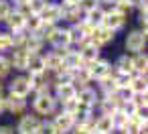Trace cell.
Here are the masks:
<instances>
[{
	"instance_id": "obj_1",
	"label": "cell",
	"mask_w": 148,
	"mask_h": 134,
	"mask_svg": "<svg viewBox=\"0 0 148 134\" xmlns=\"http://www.w3.org/2000/svg\"><path fill=\"white\" fill-rule=\"evenodd\" d=\"M29 110L33 114H37L39 118H51L59 110V104L51 91H41V93H31Z\"/></svg>"
},
{
	"instance_id": "obj_2",
	"label": "cell",
	"mask_w": 148,
	"mask_h": 134,
	"mask_svg": "<svg viewBox=\"0 0 148 134\" xmlns=\"http://www.w3.org/2000/svg\"><path fill=\"white\" fill-rule=\"evenodd\" d=\"M146 43H148V31L142 29H130L124 35V53L136 55V53H146Z\"/></svg>"
},
{
	"instance_id": "obj_3",
	"label": "cell",
	"mask_w": 148,
	"mask_h": 134,
	"mask_svg": "<svg viewBox=\"0 0 148 134\" xmlns=\"http://www.w3.org/2000/svg\"><path fill=\"white\" fill-rule=\"evenodd\" d=\"M4 93L18 96V98H31V85L27 79V73H14L4 83Z\"/></svg>"
},
{
	"instance_id": "obj_4",
	"label": "cell",
	"mask_w": 148,
	"mask_h": 134,
	"mask_svg": "<svg viewBox=\"0 0 148 134\" xmlns=\"http://www.w3.org/2000/svg\"><path fill=\"white\" fill-rule=\"evenodd\" d=\"M41 122H43V118H39L37 114H33V112L29 110V112H25L23 116H18L16 126H14V132H16V134H39Z\"/></svg>"
},
{
	"instance_id": "obj_5",
	"label": "cell",
	"mask_w": 148,
	"mask_h": 134,
	"mask_svg": "<svg viewBox=\"0 0 148 134\" xmlns=\"http://www.w3.org/2000/svg\"><path fill=\"white\" fill-rule=\"evenodd\" d=\"M29 51L25 47H14L12 51L6 53L8 57V63H10V69L12 73H27V63H29Z\"/></svg>"
},
{
	"instance_id": "obj_6",
	"label": "cell",
	"mask_w": 148,
	"mask_h": 134,
	"mask_svg": "<svg viewBox=\"0 0 148 134\" xmlns=\"http://www.w3.org/2000/svg\"><path fill=\"white\" fill-rule=\"evenodd\" d=\"M59 2V8H61V25H77L79 21H83L85 12L77 6V4H69V2H61V0H57Z\"/></svg>"
},
{
	"instance_id": "obj_7",
	"label": "cell",
	"mask_w": 148,
	"mask_h": 134,
	"mask_svg": "<svg viewBox=\"0 0 148 134\" xmlns=\"http://www.w3.org/2000/svg\"><path fill=\"white\" fill-rule=\"evenodd\" d=\"M128 19H130V16H126V14H122V12H118V10L110 8V10H106L103 27H108L110 31H114V33L118 35V33L126 31V27H128Z\"/></svg>"
},
{
	"instance_id": "obj_8",
	"label": "cell",
	"mask_w": 148,
	"mask_h": 134,
	"mask_svg": "<svg viewBox=\"0 0 148 134\" xmlns=\"http://www.w3.org/2000/svg\"><path fill=\"white\" fill-rule=\"evenodd\" d=\"M47 47L57 49V51H65V49L73 47V45H71V33H69V27H67V25H57L55 35H53V39L49 41Z\"/></svg>"
},
{
	"instance_id": "obj_9",
	"label": "cell",
	"mask_w": 148,
	"mask_h": 134,
	"mask_svg": "<svg viewBox=\"0 0 148 134\" xmlns=\"http://www.w3.org/2000/svg\"><path fill=\"white\" fill-rule=\"evenodd\" d=\"M75 98H77V102H79L81 106L95 108V106H97V102H99V91H97V87H95L93 83H89V85L79 87V89H77V93H75Z\"/></svg>"
},
{
	"instance_id": "obj_10",
	"label": "cell",
	"mask_w": 148,
	"mask_h": 134,
	"mask_svg": "<svg viewBox=\"0 0 148 134\" xmlns=\"http://www.w3.org/2000/svg\"><path fill=\"white\" fill-rule=\"evenodd\" d=\"M89 41L95 45V47H99V49H106V47H110L114 41H116V33L114 31H110L108 27H97V29H93V33H91V37H89Z\"/></svg>"
},
{
	"instance_id": "obj_11",
	"label": "cell",
	"mask_w": 148,
	"mask_h": 134,
	"mask_svg": "<svg viewBox=\"0 0 148 134\" xmlns=\"http://www.w3.org/2000/svg\"><path fill=\"white\" fill-rule=\"evenodd\" d=\"M39 16L47 25H61V8H59V2H57V0H47V4L39 12Z\"/></svg>"
},
{
	"instance_id": "obj_12",
	"label": "cell",
	"mask_w": 148,
	"mask_h": 134,
	"mask_svg": "<svg viewBox=\"0 0 148 134\" xmlns=\"http://www.w3.org/2000/svg\"><path fill=\"white\" fill-rule=\"evenodd\" d=\"M25 112H29V98H18V96L6 93V114L18 118Z\"/></svg>"
},
{
	"instance_id": "obj_13",
	"label": "cell",
	"mask_w": 148,
	"mask_h": 134,
	"mask_svg": "<svg viewBox=\"0 0 148 134\" xmlns=\"http://www.w3.org/2000/svg\"><path fill=\"white\" fill-rule=\"evenodd\" d=\"M87 69H89V73H91V79H93V81H97V79L106 77V75L112 71V61H110V59H106V57L101 55L99 59H95V61L87 63Z\"/></svg>"
},
{
	"instance_id": "obj_14",
	"label": "cell",
	"mask_w": 148,
	"mask_h": 134,
	"mask_svg": "<svg viewBox=\"0 0 148 134\" xmlns=\"http://www.w3.org/2000/svg\"><path fill=\"white\" fill-rule=\"evenodd\" d=\"M67 51V49H65ZM65 51H57V49H45L43 51V59H45V69L47 71H57L63 67V53Z\"/></svg>"
},
{
	"instance_id": "obj_15",
	"label": "cell",
	"mask_w": 148,
	"mask_h": 134,
	"mask_svg": "<svg viewBox=\"0 0 148 134\" xmlns=\"http://www.w3.org/2000/svg\"><path fill=\"white\" fill-rule=\"evenodd\" d=\"M51 93L55 96L57 104H63V102H67V100H73L77 91H75V85H73L71 81H67V83H55L53 89H51Z\"/></svg>"
},
{
	"instance_id": "obj_16",
	"label": "cell",
	"mask_w": 148,
	"mask_h": 134,
	"mask_svg": "<svg viewBox=\"0 0 148 134\" xmlns=\"http://www.w3.org/2000/svg\"><path fill=\"white\" fill-rule=\"evenodd\" d=\"M25 21H27V14H23L18 8H12L8 12V16L4 19L2 27L6 31H18V29H25Z\"/></svg>"
},
{
	"instance_id": "obj_17",
	"label": "cell",
	"mask_w": 148,
	"mask_h": 134,
	"mask_svg": "<svg viewBox=\"0 0 148 134\" xmlns=\"http://www.w3.org/2000/svg\"><path fill=\"white\" fill-rule=\"evenodd\" d=\"M51 122H53V126H55L57 132H69V130L73 128V124H75L73 116H69V114H65V112H61V110H57V112L51 116Z\"/></svg>"
},
{
	"instance_id": "obj_18",
	"label": "cell",
	"mask_w": 148,
	"mask_h": 134,
	"mask_svg": "<svg viewBox=\"0 0 148 134\" xmlns=\"http://www.w3.org/2000/svg\"><path fill=\"white\" fill-rule=\"evenodd\" d=\"M77 51H79V55H81V61H83L85 65L101 57V49H99V47H95V45H93L91 41L83 43L81 47H77Z\"/></svg>"
},
{
	"instance_id": "obj_19",
	"label": "cell",
	"mask_w": 148,
	"mask_h": 134,
	"mask_svg": "<svg viewBox=\"0 0 148 134\" xmlns=\"http://www.w3.org/2000/svg\"><path fill=\"white\" fill-rule=\"evenodd\" d=\"M63 65H65L67 69H77V67L85 65V63L81 61V55H79L77 47H69V49L63 53Z\"/></svg>"
},
{
	"instance_id": "obj_20",
	"label": "cell",
	"mask_w": 148,
	"mask_h": 134,
	"mask_svg": "<svg viewBox=\"0 0 148 134\" xmlns=\"http://www.w3.org/2000/svg\"><path fill=\"white\" fill-rule=\"evenodd\" d=\"M25 49H27L29 53H43V51L47 49V43H45L37 33H31L29 39H27V43H25Z\"/></svg>"
},
{
	"instance_id": "obj_21",
	"label": "cell",
	"mask_w": 148,
	"mask_h": 134,
	"mask_svg": "<svg viewBox=\"0 0 148 134\" xmlns=\"http://www.w3.org/2000/svg\"><path fill=\"white\" fill-rule=\"evenodd\" d=\"M41 71H47L43 53H31L29 55V63H27V73H41Z\"/></svg>"
},
{
	"instance_id": "obj_22",
	"label": "cell",
	"mask_w": 148,
	"mask_h": 134,
	"mask_svg": "<svg viewBox=\"0 0 148 134\" xmlns=\"http://www.w3.org/2000/svg\"><path fill=\"white\" fill-rule=\"evenodd\" d=\"M148 71V55L146 53H136L132 55V73H142L146 75Z\"/></svg>"
},
{
	"instance_id": "obj_23",
	"label": "cell",
	"mask_w": 148,
	"mask_h": 134,
	"mask_svg": "<svg viewBox=\"0 0 148 134\" xmlns=\"http://www.w3.org/2000/svg\"><path fill=\"white\" fill-rule=\"evenodd\" d=\"M103 16H106V10H103L101 6H97V8L85 12V21H87V25H91L93 29H97V27L103 25Z\"/></svg>"
},
{
	"instance_id": "obj_24",
	"label": "cell",
	"mask_w": 148,
	"mask_h": 134,
	"mask_svg": "<svg viewBox=\"0 0 148 134\" xmlns=\"http://www.w3.org/2000/svg\"><path fill=\"white\" fill-rule=\"evenodd\" d=\"M114 69L116 71H122V73H132V55H128V53H122L114 63Z\"/></svg>"
},
{
	"instance_id": "obj_25",
	"label": "cell",
	"mask_w": 148,
	"mask_h": 134,
	"mask_svg": "<svg viewBox=\"0 0 148 134\" xmlns=\"http://www.w3.org/2000/svg\"><path fill=\"white\" fill-rule=\"evenodd\" d=\"M130 87H132V91H134V93L148 91V79H146V75H142V73H132Z\"/></svg>"
},
{
	"instance_id": "obj_26",
	"label": "cell",
	"mask_w": 148,
	"mask_h": 134,
	"mask_svg": "<svg viewBox=\"0 0 148 134\" xmlns=\"http://www.w3.org/2000/svg\"><path fill=\"white\" fill-rule=\"evenodd\" d=\"M12 49H14V45H12V35H10V31L0 29V53H8V51H12Z\"/></svg>"
},
{
	"instance_id": "obj_27",
	"label": "cell",
	"mask_w": 148,
	"mask_h": 134,
	"mask_svg": "<svg viewBox=\"0 0 148 134\" xmlns=\"http://www.w3.org/2000/svg\"><path fill=\"white\" fill-rule=\"evenodd\" d=\"M114 10L130 16L134 12V0H116V2H114Z\"/></svg>"
},
{
	"instance_id": "obj_28",
	"label": "cell",
	"mask_w": 148,
	"mask_h": 134,
	"mask_svg": "<svg viewBox=\"0 0 148 134\" xmlns=\"http://www.w3.org/2000/svg\"><path fill=\"white\" fill-rule=\"evenodd\" d=\"M10 35H12V45L14 47H25V43H27L31 33L27 29H18V31H10Z\"/></svg>"
},
{
	"instance_id": "obj_29",
	"label": "cell",
	"mask_w": 148,
	"mask_h": 134,
	"mask_svg": "<svg viewBox=\"0 0 148 134\" xmlns=\"http://www.w3.org/2000/svg\"><path fill=\"white\" fill-rule=\"evenodd\" d=\"M10 75H12V69H10L8 57H6V53H0V79L6 81Z\"/></svg>"
},
{
	"instance_id": "obj_30",
	"label": "cell",
	"mask_w": 148,
	"mask_h": 134,
	"mask_svg": "<svg viewBox=\"0 0 148 134\" xmlns=\"http://www.w3.org/2000/svg\"><path fill=\"white\" fill-rule=\"evenodd\" d=\"M41 25H43V21H41L39 14H29L27 21H25V29H27L29 33H37V31L41 29Z\"/></svg>"
},
{
	"instance_id": "obj_31",
	"label": "cell",
	"mask_w": 148,
	"mask_h": 134,
	"mask_svg": "<svg viewBox=\"0 0 148 134\" xmlns=\"http://www.w3.org/2000/svg\"><path fill=\"white\" fill-rule=\"evenodd\" d=\"M59 110H61V112H65V114H69V116H75V112L79 110V102H77V98H73V100H67V102L59 104Z\"/></svg>"
},
{
	"instance_id": "obj_32",
	"label": "cell",
	"mask_w": 148,
	"mask_h": 134,
	"mask_svg": "<svg viewBox=\"0 0 148 134\" xmlns=\"http://www.w3.org/2000/svg\"><path fill=\"white\" fill-rule=\"evenodd\" d=\"M132 104H134L138 110H146V108H148V91L132 93Z\"/></svg>"
},
{
	"instance_id": "obj_33",
	"label": "cell",
	"mask_w": 148,
	"mask_h": 134,
	"mask_svg": "<svg viewBox=\"0 0 148 134\" xmlns=\"http://www.w3.org/2000/svg\"><path fill=\"white\" fill-rule=\"evenodd\" d=\"M10 10H12V4L8 2V0H0V25L4 23V19L8 16Z\"/></svg>"
},
{
	"instance_id": "obj_34",
	"label": "cell",
	"mask_w": 148,
	"mask_h": 134,
	"mask_svg": "<svg viewBox=\"0 0 148 134\" xmlns=\"http://www.w3.org/2000/svg\"><path fill=\"white\" fill-rule=\"evenodd\" d=\"M77 6H79L83 12H89V10L97 8L99 4H97V0H79V2H77Z\"/></svg>"
},
{
	"instance_id": "obj_35",
	"label": "cell",
	"mask_w": 148,
	"mask_h": 134,
	"mask_svg": "<svg viewBox=\"0 0 148 134\" xmlns=\"http://www.w3.org/2000/svg\"><path fill=\"white\" fill-rule=\"evenodd\" d=\"M0 134H16V132H14V126H8V124H0Z\"/></svg>"
},
{
	"instance_id": "obj_36",
	"label": "cell",
	"mask_w": 148,
	"mask_h": 134,
	"mask_svg": "<svg viewBox=\"0 0 148 134\" xmlns=\"http://www.w3.org/2000/svg\"><path fill=\"white\" fill-rule=\"evenodd\" d=\"M6 114V93H0V116Z\"/></svg>"
},
{
	"instance_id": "obj_37",
	"label": "cell",
	"mask_w": 148,
	"mask_h": 134,
	"mask_svg": "<svg viewBox=\"0 0 148 134\" xmlns=\"http://www.w3.org/2000/svg\"><path fill=\"white\" fill-rule=\"evenodd\" d=\"M8 2L12 4V8H23L29 4V0H8Z\"/></svg>"
},
{
	"instance_id": "obj_38",
	"label": "cell",
	"mask_w": 148,
	"mask_h": 134,
	"mask_svg": "<svg viewBox=\"0 0 148 134\" xmlns=\"http://www.w3.org/2000/svg\"><path fill=\"white\" fill-rule=\"evenodd\" d=\"M61 2H69V4H77L79 0H61Z\"/></svg>"
},
{
	"instance_id": "obj_39",
	"label": "cell",
	"mask_w": 148,
	"mask_h": 134,
	"mask_svg": "<svg viewBox=\"0 0 148 134\" xmlns=\"http://www.w3.org/2000/svg\"><path fill=\"white\" fill-rule=\"evenodd\" d=\"M0 93H4V81L0 79Z\"/></svg>"
},
{
	"instance_id": "obj_40",
	"label": "cell",
	"mask_w": 148,
	"mask_h": 134,
	"mask_svg": "<svg viewBox=\"0 0 148 134\" xmlns=\"http://www.w3.org/2000/svg\"><path fill=\"white\" fill-rule=\"evenodd\" d=\"M140 134H148V128H144V130H142V132H140Z\"/></svg>"
},
{
	"instance_id": "obj_41",
	"label": "cell",
	"mask_w": 148,
	"mask_h": 134,
	"mask_svg": "<svg viewBox=\"0 0 148 134\" xmlns=\"http://www.w3.org/2000/svg\"><path fill=\"white\" fill-rule=\"evenodd\" d=\"M112 134H120V132H118V130H116V132H112Z\"/></svg>"
},
{
	"instance_id": "obj_42",
	"label": "cell",
	"mask_w": 148,
	"mask_h": 134,
	"mask_svg": "<svg viewBox=\"0 0 148 134\" xmlns=\"http://www.w3.org/2000/svg\"><path fill=\"white\" fill-rule=\"evenodd\" d=\"M0 29H2V25H0Z\"/></svg>"
}]
</instances>
